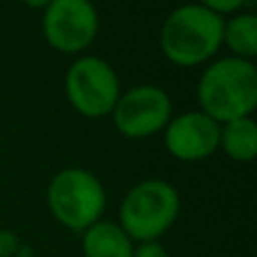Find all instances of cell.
Returning <instances> with one entry per match:
<instances>
[{"mask_svg":"<svg viewBox=\"0 0 257 257\" xmlns=\"http://www.w3.org/2000/svg\"><path fill=\"white\" fill-rule=\"evenodd\" d=\"M196 104L199 111L219 124L239 117H253L257 108L255 61L230 54L208 61L196 81Z\"/></svg>","mask_w":257,"mask_h":257,"instance_id":"cell-1","label":"cell"},{"mask_svg":"<svg viewBox=\"0 0 257 257\" xmlns=\"http://www.w3.org/2000/svg\"><path fill=\"white\" fill-rule=\"evenodd\" d=\"M221 34V16L199 3H183L165 16L158 32V45L163 57L176 68H199L219 54Z\"/></svg>","mask_w":257,"mask_h":257,"instance_id":"cell-2","label":"cell"},{"mask_svg":"<svg viewBox=\"0 0 257 257\" xmlns=\"http://www.w3.org/2000/svg\"><path fill=\"white\" fill-rule=\"evenodd\" d=\"M181 214V192L165 178H145L122 196L117 226L133 244L160 241Z\"/></svg>","mask_w":257,"mask_h":257,"instance_id":"cell-3","label":"cell"},{"mask_svg":"<svg viewBox=\"0 0 257 257\" xmlns=\"http://www.w3.org/2000/svg\"><path fill=\"white\" fill-rule=\"evenodd\" d=\"M45 203L52 219L70 232H84L106 212V187L86 167H66L48 183Z\"/></svg>","mask_w":257,"mask_h":257,"instance_id":"cell-4","label":"cell"},{"mask_svg":"<svg viewBox=\"0 0 257 257\" xmlns=\"http://www.w3.org/2000/svg\"><path fill=\"white\" fill-rule=\"evenodd\" d=\"M63 88L72 111L81 117L99 120L113 113L122 95V81L106 59L86 52L68 66Z\"/></svg>","mask_w":257,"mask_h":257,"instance_id":"cell-5","label":"cell"},{"mask_svg":"<svg viewBox=\"0 0 257 257\" xmlns=\"http://www.w3.org/2000/svg\"><path fill=\"white\" fill-rule=\"evenodd\" d=\"M41 32L52 50L68 57L86 54L99 34V14L93 0H52L41 12Z\"/></svg>","mask_w":257,"mask_h":257,"instance_id":"cell-6","label":"cell"},{"mask_svg":"<svg viewBox=\"0 0 257 257\" xmlns=\"http://www.w3.org/2000/svg\"><path fill=\"white\" fill-rule=\"evenodd\" d=\"M174 115V102L158 84H136L122 90L113 108V126L126 140H147L163 133Z\"/></svg>","mask_w":257,"mask_h":257,"instance_id":"cell-7","label":"cell"},{"mask_svg":"<svg viewBox=\"0 0 257 257\" xmlns=\"http://www.w3.org/2000/svg\"><path fill=\"white\" fill-rule=\"evenodd\" d=\"M221 124L203 111H185L172 115L163 128V145L172 158L181 163H201L219 151Z\"/></svg>","mask_w":257,"mask_h":257,"instance_id":"cell-8","label":"cell"},{"mask_svg":"<svg viewBox=\"0 0 257 257\" xmlns=\"http://www.w3.org/2000/svg\"><path fill=\"white\" fill-rule=\"evenodd\" d=\"M133 248L136 244L117 226V221L102 219L81 232L84 257H133Z\"/></svg>","mask_w":257,"mask_h":257,"instance_id":"cell-9","label":"cell"},{"mask_svg":"<svg viewBox=\"0 0 257 257\" xmlns=\"http://www.w3.org/2000/svg\"><path fill=\"white\" fill-rule=\"evenodd\" d=\"M221 48L228 50L230 57L255 61L257 57V16L253 9H244L223 18Z\"/></svg>","mask_w":257,"mask_h":257,"instance_id":"cell-10","label":"cell"},{"mask_svg":"<svg viewBox=\"0 0 257 257\" xmlns=\"http://www.w3.org/2000/svg\"><path fill=\"white\" fill-rule=\"evenodd\" d=\"M219 149L232 163L250 165L257 154V124L253 117H239L221 124Z\"/></svg>","mask_w":257,"mask_h":257,"instance_id":"cell-11","label":"cell"},{"mask_svg":"<svg viewBox=\"0 0 257 257\" xmlns=\"http://www.w3.org/2000/svg\"><path fill=\"white\" fill-rule=\"evenodd\" d=\"M194 3H199L201 7L210 9V12L217 14V16L226 18V16H232V14H237V12L248 9L250 0H194Z\"/></svg>","mask_w":257,"mask_h":257,"instance_id":"cell-12","label":"cell"},{"mask_svg":"<svg viewBox=\"0 0 257 257\" xmlns=\"http://www.w3.org/2000/svg\"><path fill=\"white\" fill-rule=\"evenodd\" d=\"M23 241L14 230H0V257H16Z\"/></svg>","mask_w":257,"mask_h":257,"instance_id":"cell-13","label":"cell"},{"mask_svg":"<svg viewBox=\"0 0 257 257\" xmlns=\"http://www.w3.org/2000/svg\"><path fill=\"white\" fill-rule=\"evenodd\" d=\"M133 257H172V255L160 241H147V244H136Z\"/></svg>","mask_w":257,"mask_h":257,"instance_id":"cell-14","label":"cell"},{"mask_svg":"<svg viewBox=\"0 0 257 257\" xmlns=\"http://www.w3.org/2000/svg\"><path fill=\"white\" fill-rule=\"evenodd\" d=\"M25 7H30V9H36V12H43L45 7H48L52 0H21Z\"/></svg>","mask_w":257,"mask_h":257,"instance_id":"cell-15","label":"cell"}]
</instances>
